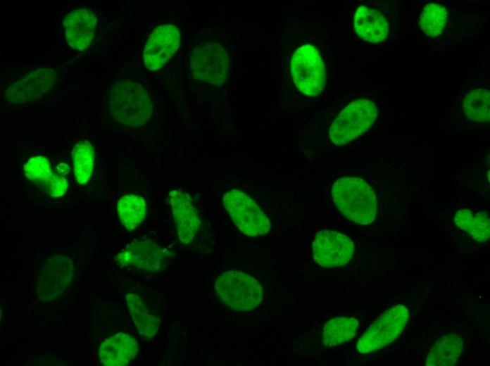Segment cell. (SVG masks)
<instances>
[{
  "label": "cell",
  "mask_w": 490,
  "mask_h": 366,
  "mask_svg": "<svg viewBox=\"0 0 490 366\" xmlns=\"http://www.w3.org/2000/svg\"><path fill=\"white\" fill-rule=\"evenodd\" d=\"M103 115L118 127L138 130L153 114V100L144 82L132 75H118L107 85L103 96Z\"/></svg>",
  "instance_id": "6da1fadb"
},
{
  "label": "cell",
  "mask_w": 490,
  "mask_h": 366,
  "mask_svg": "<svg viewBox=\"0 0 490 366\" xmlns=\"http://www.w3.org/2000/svg\"><path fill=\"white\" fill-rule=\"evenodd\" d=\"M478 21L451 3L421 1L417 8V24L423 41L435 48L459 46L468 41Z\"/></svg>",
  "instance_id": "7a4b0ae2"
},
{
  "label": "cell",
  "mask_w": 490,
  "mask_h": 366,
  "mask_svg": "<svg viewBox=\"0 0 490 366\" xmlns=\"http://www.w3.org/2000/svg\"><path fill=\"white\" fill-rule=\"evenodd\" d=\"M354 35L364 42L390 46L398 38L399 11L394 0L357 3L351 17Z\"/></svg>",
  "instance_id": "3957f363"
},
{
  "label": "cell",
  "mask_w": 490,
  "mask_h": 366,
  "mask_svg": "<svg viewBox=\"0 0 490 366\" xmlns=\"http://www.w3.org/2000/svg\"><path fill=\"white\" fill-rule=\"evenodd\" d=\"M331 191L337 208L349 220L362 225L374 221L377 201L365 181L356 177H343L334 182Z\"/></svg>",
  "instance_id": "277c9868"
},
{
  "label": "cell",
  "mask_w": 490,
  "mask_h": 366,
  "mask_svg": "<svg viewBox=\"0 0 490 366\" xmlns=\"http://www.w3.org/2000/svg\"><path fill=\"white\" fill-rule=\"evenodd\" d=\"M379 110L373 99L362 97L349 103L337 115L329 130L331 142L345 144L365 132L377 118Z\"/></svg>",
  "instance_id": "5b68a950"
},
{
  "label": "cell",
  "mask_w": 490,
  "mask_h": 366,
  "mask_svg": "<svg viewBox=\"0 0 490 366\" xmlns=\"http://www.w3.org/2000/svg\"><path fill=\"white\" fill-rule=\"evenodd\" d=\"M290 72L295 87L307 96H317L325 87V63L315 46L306 44L295 50L290 61Z\"/></svg>",
  "instance_id": "8992f818"
},
{
  "label": "cell",
  "mask_w": 490,
  "mask_h": 366,
  "mask_svg": "<svg viewBox=\"0 0 490 366\" xmlns=\"http://www.w3.org/2000/svg\"><path fill=\"white\" fill-rule=\"evenodd\" d=\"M216 292L230 308L247 311L256 308L263 296V288L254 277L239 271L222 273L215 280Z\"/></svg>",
  "instance_id": "52a82bcc"
},
{
  "label": "cell",
  "mask_w": 490,
  "mask_h": 366,
  "mask_svg": "<svg viewBox=\"0 0 490 366\" xmlns=\"http://www.w3.org/2000/svg\"><path fill=\"white\" fill-rule=\"evenodd\" d=\"M61 66H43L25 73L9 84L4 96L9 104L22 105L33 102L51 93L58 85Z\"/></svg>",
  "instance_id": "ba28073f"
},
{
  "label": "cell",
  "mask_w": 490,
  "mask_h": 366,
  "mask_svg": "<svg viewBox=\"0 0 490 366\" xmlns=\"http://www.w3.org/2000/svg\"><path fill=\"white\" fill-rule=\"evenodd\" d=\"M408 310L403 304L395 305L384 312L365 332L356 343L360 353L377 351L394 341L406 327Z\"/></svg>",
  "instance_id": "9c48e42d"
},
{
  "label": "cell",
  "mask_w": 490,
  "mask_h": 366,
  "mask_svg": "<svg viewBox=\"0 0 490 366\" xmlns=\"http://www.w3.org/2000/svg\"><path fill=\"white\" fill-rule=\"evenodd\" d=\"M229 64L226 48L219 42L209 41L200 43L194 48L189 68L196 80L221 86L227 80Z\"/></svg>",
  "instance_id": "30bf717a"
},
{
  "label": "cell",
  "mask_w": 490,
  "mask_h": 366,
  "mask_svg": "<svg viewBox=\"0 0 490 366\" xmlns=\"http://www.w3.org/2000/svg\"><path fill=\"white\" fill-rule=\"evenodd\" d=\"M223 205L232 221L244 234L257 236L267 234L270 224L258 204L240 190L232 189L223 196Z\"/></svg>",
  "instance_id": "8fae6325"
},
{
  "label": "cell",
  "mask_w": 490,
  "mask_h": 366,
  "mask_svg": "<svg viewBox=\"0 0 490 366\" xmlns=\"http://www.w3.org/2000/svg\"><path fill=\"white\" fill-rule=\"evenodd\" d=\"M97 23V14L90 6L67 11L61 20L67 46L78 53L87 50L93 44Z\"/></svg>",
  "instance_id": "7c38bea8"
},
{
  "label": "cell",
  "mask_w": 490,
  "mask_h": 366,
  "mask_svg": "<svg viewBox=\"0 0 490 366\" xmlns=\"http://www.w3.org/2000/svg\"><path fill=\"white\" fill-rule=\"evenodd\" d=\"M170 253L151 239L132 241L115 258L118 265L145 272H156L164 270L168 263Z\"/></svg>",
  "instance_id": "4fadbf2b"
},
{
  "label": "cell",
  "mask_w": 490,
  "mask_h": 366,
  "mask_svg": "<svg viewBox=\"0 0 490 366\" xmlns=\"http://www.w3.org/2000/svg\"><path fill=\"white\" fill-rule=\"evenodd\" d=\"M74 273L71 260L64 255H54L42 266L37 277L36 294L39 300L49 301L63 294Z\"/></svg>",
  "instance_id": "5bb4252c"
},
{
  "label": "cell",
  "mask_w": 490,
  "mask_h": 366,
  "mask_svg": "<svg viewBox=\"0 0 490 366\" xmlns=\"http://www.w3.org/2000/svg\"><path fill=\"white\" fill-rule=\"evenodd\" d=\"M312 248L314 260L325 267L346 265L354 253V245L349 237L329 229L317 233Z\"/></svg>",
  "instance_id": "9a60e30c"
},
{
  "label": "cell",
  "mask_w": 490,
  "mask_h": 366,
  "mask_svg": "<svg viewBox=\"0 0 490 366\" xmlns=\"http://www.w3.org/2000/svg\"><path fill=\"white\" fill-rule=\"evenodd\" d=\"M180 45V31L177 27L164 24L156 27L149 35L143 51L146 68L156 71L163 68L176 52Z\"/></svg>",
  "instance_id": "2e32d148"
},
{
  "label": "cell",
  "mask_w": 490,
  "mask_h": 366,
  "mask_svg": "<svg viewBox=\"0 0 490 366\" xmlns=\"http://www.w3.org/2000/svg\"><path fill=\"white\" fill-rule=\"evenodd\" d=\"M175 229L182 244H189L196 237L201 222L190 196L180 189L172 190L168 194Z\"/></svg>",
  "instance_id": "e0dca14e"
},
{
  "label": "cell",
  "mask_w": 490,
  "mask_h": 366,
  "mask_svg": "<svg viewBox=\"0 0 490 366\" xmlns=\"http://www.w3.org/2000/svg\"><path fill=\"white\" fill-rule=\"evenodd\" d=\"M138 350L139 344L134 336L118 333L101 344L99 360L101 363L106 366L127 365L134 359Z\"/></svg>",
  "instance_id": "ac0fdd59"
},
{
  "label": "cell",
  "mask_w": 490,
  "mask_h": 366,
  "mask_svg": "<svg viewBox=\"0 0 490 366\" xmlns=\"http://www.w3.org/2000/svg\"><path fill=\"white\" fill-rule=\"evenodd\" d=\"M461 108L465 116L477 123L489 122L490 120V94L486 85L475 82L461 90Z\"/></svg>",
  "instance_id": "d6986e66"
},
{
  "label": "cell",
  "mask_w": 490,
  "mask_h": 366,
  "mask_svg": "<svg viewBox=\"0 0 490 366\" xmlns=\"http://www.w3.org/2000/svg\"><path fill=\"white\" fill-rule=\"evenodd\" d=\"M463 349V341L457 334L440 337L430 348L426 356L427 366H451L456 364Z\"/></svg>",
  "instance_id": "ffe728a7"
},
{
  "label": "cell",
  "mask_w": 490,
  "mask_h": 366,
  "mask_svg": "<svg viewBox=\"0 0 490 366\" xmlns=\"http://www.w3.org/2000/svg\"><path fill=\"white\" fill-rule=\"evenodd\" d=\"M127 305L139 333L146 339L154 337L158 330L160 318L150 311L144 299L133 293L125 296Z\"/></svg>",
  "instance_id": "44dd1931"
},
{
  "label": "cell",
  "mask_w": 490,
  "mask_h": 366,
  "mask_svg": "<svg viewBox=\"0 0 490 366\" xmlns=\"http://www.w3.org/2000/svg\"><path fill=\"white\" fill-rule=\"evenodd\" d=\"M23 171L26 177L39 187L46 195L61 176L54 172L49 158L42 153L28 156L23 163Z\"/></svg>",
  "instance_id": "7402d4cb"
},
{
  "label": "cell",
  "mask_w": 490,
  "mask_h": 366,
  "mask_svg": "<svg viewBox=\"0 0 490 366\" xmlns=\"http://www.w3.org/2000/svg\"><path fill=\"white\" fill-rule=\"evenodd\" d=\"M454 222L458 227L479 242H484L489 237L490 221L486 211L473 213L470 209H460L455 213Z\"/></svg>",
  "instance_id": "603a6c76"
},
{
  "label": "cell",
  "mask_w": 490,
  "mask_h": 366,
  "mask_svg": "<svg viewBox=\"0 0 490 366\" xmlns=\"http://www.w3.org/2000/svg\"><path fill=\"white\" fill-rule=\"evenodd\" d=\"M73 176L80 185L87 184L93 172L95 149L88 139L78 141L71 151Z\"/></svg>",
  "instance_id": "cb8c5ba5"
},
{
  "label": "cell",
  "mask_w": 490,
  "mask_h": 366,
  "mask_svg": "<svg viewBox=\"0 0 490 366\" xmlns=\"http://www.w3.org/2000/svg\"><path fill=\"white\" fill-rule=\"evenodd\" d=\"M359 322L352 317H337L326 322L322 332V342L327 347L344 343L355 336Z\"/></svg>",
  "instance_id": "d4e9b609"
},
{
  "label": "cell",
  "mask_w": 490,
  "mask_h": 366,
  "mask_svg": "<svg viewBox=\"0 0 490 366\" xmlns=\"http://www.w3.org/2000/svg\"><path fill=\"white\" fill-rule=\"evenodd\" d=\"M117 211L122 225L127 230L132 231L139 226L144 220L146 204L141 196L128 194L118 200Z\"/></svg>",
  "instance_id": "484cf974"
},
{
  "label": "cell",
  "mask_w": 490,
  "mask_h": 366,
  "mask_svg": "<svg viewBox=\"0 0 490 366\" xmlns=\"http://www.w3.org/2000/svg\"><path fill=\"white\" fill-rule=\"evenodd\" d=\"M70 170V168L65 162L58 163L56 166V172L63 177H66Z\"/></svg>",
  "instance_id": "4316f807"
}]
</instances>
